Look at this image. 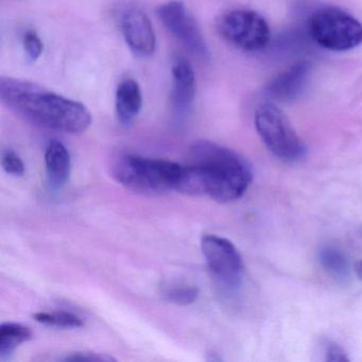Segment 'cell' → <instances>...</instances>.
<instances>
[{"label": "cell", "mask_w": 362, "mask_h": 362, "mask_svg": "<svg viewBox=\"0 0 362 362\" xmlns=\"http://www.w3.org/2000/svg\"><path fill=\"white\" fill-rule=\"evenodd\" d=\"M251 182V166L240 154L213 141H200L190 147L175 192L228 203L243 197Z\"/></svg>", "instance_id": "1"}, {"label": "cell", "mask_w": 362, "mask_h": 362, "mask_svg": "<svg viewBox=\"0 0 362 362\" xmlns=\"http://www.w3.org/2000/svg\"><path fill=\"white\" fill-rule=\"evenodd\" d=\"M0 100L27 122L58 132L80 134L92 124V114L83 103L27 80L0 78Z\"/></svg>", "instance_id": "2"}, {"label": "cell", "mask_w": 362, "mask_h": 362, "mask_svg": "<svg viewBox=\"0 0 362 362\" xmlns=\"http://www.w3.org/2000/svg\"><path fill=\"white\" fill-rule=\"evenodd\" d=\"M182 165L166 160L124 156L114 164L112 173L117 183L136 194H164L175 190Z\"/></svg>", "instance_id": "3"}, {"label": "cell", "mask_w": 362, "mask_h": 362, "mask_svg": "<svg viewBox=\"0 0 362 362\" xmlns=\"http://www.w3.org/2000/svg\"><path fill=\"white\" fill-rule=\"evenodd\" d=\"M309 35L321 47L332 52H349L362 44V24L349 12L324 7L311 14Z\"/></svg>", "instance_id": "4"}, {"label": "cell", "mask_w": 362, "mask_h": 362, "mask_svg": "<svg viewBox=\"0 0 362 362\" xmlns=\"http://www.w3.org/2000/svg\"><path fill=\"white\" fill-rule=\"evenodd\" d=\"M254 119L258 135L273 156L290 162L304 156V144L277 105H260L256 110Z\"/></svg>", "instance_id": "5"}, {"label": "cell", "mask_w": 362, "mask_h": 362, "mask_svg": "<svg viewBox=\"0 0 362 362\" xmlns=\"http://www.w3.org/2000/svg\"><path fill=\"white\" fill-rule=\"evenodd\" d=\"M216 28L223 41L245 52L264 50L271 39L268 22L253 10L224 12L217 18Z\"/></svg>", "instance_id": "6"}, {"label": "cell", "mask_w": 362, "mask_h": 362, "mask_svg": "<svg viewBox=\"0 0 362 362\" xmlns=\"http://www.w3.org/2000/svg\"><path fill=\"white\" fill-rule=\"evenodd\" d=\"M156 14L173 37L194 56L207 60L209 49L202 31L194 16L181 0H169L158 6Z\"/></svg>", "instance_id": "7"}, {"label": "cell", "mask_w": 362, "mask_h": 362, "mask_svg": "<svg viewBox=\"0 0 362 362\" xmlns=\"http://www.w3.org/2000/svg\"><path fill=\"white\" fill-rule=\"evenodd\" d=\"M201 249L213 276L221 285L234 289L243 277V258L234 243L216 235H204Z\"/></svg>", "instance_id": "8"}, {"label": "cell", "mask_w": 362, "mask_h": 362, "mask_svg": "<svg viewBox=\"0 0 362 362\" xmlns=\"http://www.w3.org/2000/svg\"><path fill=\"white\" fill-rule=\"evenodd\" d=\"M119 28L131 52L139 58L156 52V35L149 16L135 6H127L119 14Z\"/></svg>", "instance_id": "9"}, {"label": "cell", "mask_w": 362, "mask_h": 362, "mask_svg": "<svg viewBox=\"0 0 362 362\" xmlns=\"http://www.w3.org/2000/svg\"><path fill=\"white\" fill-rule=\"evenodd\" d=\"M171 74V111L180 119L187 115L196 98V75L192 63L183 56H177L173 59Z\"/></svg>", "instance_id": "10"}, {"label": "cell", "mask_w": 362, "mask_h": 362, "mask_svg": "<svg viewBox=\"0 0 362 362\" xmlns=\"http://www.w3.org/2000/svg\"><path fill=\"white\" fill-rule=\"evenodd\" d=\"M310 73V64L306 61L298 62L277 75L266 88L270 98L281 103H290L300 96Z\"/></svg>", "instance_id": "11"}, {"label": "cell", "mask_w": 362, "mask_h": 362, "mask_svg": "<svg viewBox=\"0 0 362 362\" xmlns=\"http://www.w3.org/2000/svg\"><path fill=\"white\" fill-rule=\"evenodd\" d=\"M143 107V94L139 83L124 79L118 84L115 95L116 117L122 126L130 127Z\"/></svg>", "instance_id": "12"}, {"label": "cell", "mask_w": 362, "mask_h": 362, "mask_svg": "<svg viewBox=\"0 0 362 362\" xmlns=\"http://www.w3.org/2000/svg\"><path fill=\"white\" fill-rule=\"evenodd\" d=\"M45 166L48 183L54 189H61L71 175V158L69 150L60 141L52 139L48 143Z\"/></svg>", "instance_id": "13"}, {"label": "cell", "mask_w": 362, "mask_h": 362, "mask_svg": "<svg viewBox=\"0 0 362 362\" xmlns=\"http://www.w3.org/2000/svg\"><path fill=\"white\" fill-rule=\"evenodd\" d=\"M33 339V332L26 326L16 323H4L0 326V361L11 357L23 343Z\"/></svg>", "instance_id": "14"}, {"label": "cell", "mask_w": 362, "mask_h": 362, "mask_svg": "<svg viewBox=\"0 0 362 362\" xmlns=\"http://www.w3.org/2000/svg\"><path fill=\"white\" fill-rule=\"evenodd\" d=\"M319 262L324 269L337 279L345 281L351 273L349 260L345 254L334 245H325L319 251Z\"/></svg>", "instance_id": "15"}, {"label": "cell", "mask_w": 362, "mask_h": 362, "mask_svg": "<svg viewBox=\"0 0 362 362\" xmlns=\"http://www.w3.org/2000/svg\"><path fill=\"white\" fill-rule=\"evenodd\" d=\"M35 321L47 326L60 328H79L84 325L81 317L66 311L39 313L33 315Z\"/></svg>", "instance_id": "16"}, {"label": "cell", "mask_w": 362, "mask_h": 362, "mask_svg": "<svg viewBox=\"0 0 362 362\" xmlns=\"http://www.w3.org/2000/svg\"><path fill=\"white\" fill-rule=\"evenodd\" d=\"M164 296L168 302L186 306L196 302L199 296V289L197 287L171 288L165 292Z\"/></svg>", "instance_id": "17"}, {"label": "cell", "mask_w": 362, "mask_h": 362, "mask_svg": "<svg viewBox=\"0 0 362 362\" xmlns=\"http://www.w3.org/2000/svg\"><path fill=\"white\" fill-rule=\"evenodd\" d=\"M23 47L27 59L31 62L39 60L40 57L43 54V42L37 33L33 30H28L23 37Z\"/></svg>", "instance_id": "18"}, {"label": "cell", "mask_w": 362, "mask_h": 362, "mask_svg": "<svg viewBox=\"0 0 362 362\" xmlns=\"http://www.w3.org/2000/svg\"><path fill=\"white\" fill-rule=\"evenodd\" d=\"M1 166L8 175H14V177H21L25 173L24 162L12 150H7V151L4 152L3 158H1Z\"/></svg>", "instance_id": "19"}, {"label": "cell", "mask_w": 362, "mask_h": 362, "mask_svg": "<svg viewBox=\"0 0 362 362\" xmlns=\"http://www.w3.org/2000/svg\"><path fill=\"white\" fill-rule=\"evenodd\" d=\"M65 361H86V362H109L115 361L111 356L105 354L93 353V351H77L64 358Z\"/></svg>", "instance_id": "20"}, {"label": "cell", "mask_w": 362, "mask_h": 362, "mask_svg": "<svg viewBox=\"0 0 362 362\" xmlns=\"http://www.w3.org/2000/svg\"><path fill=\"white\" fill-rule=\"evenodd\" d=\"M325 359L330 362L349 361L346 353L336 343H328L325 349Z\"/></svg>", "instance_id": "21"}, {"label": "cell", "mask_w": 362, "mask_h": 362, "mask_svg": "<svg viewBox=\"0 0 362 362\" xmlns=\"http://www.w3.org/2000/svg\"><path fill=\"white\" fill-rule=\"evenodd\" d=\"M354 270H355L356 274L362 281V260H358L354 266Z\"/></svg>", "instance_id": "22"}]
</instances>
